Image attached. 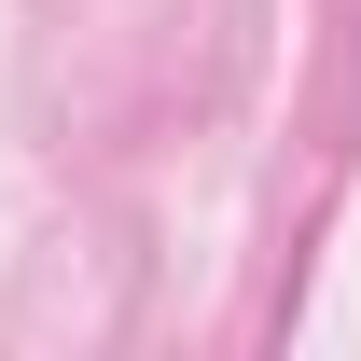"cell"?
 Returning a JSON list of instances; mask_svg holds the SVG:
<instances>
[]
</instances>
